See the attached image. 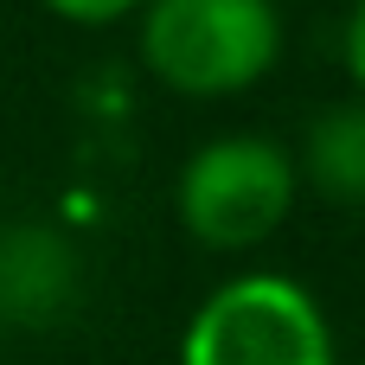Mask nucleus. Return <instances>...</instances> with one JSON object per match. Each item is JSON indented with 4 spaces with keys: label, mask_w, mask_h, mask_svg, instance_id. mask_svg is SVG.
<instances>
[{
    "label": "nucleus",
    "mask_w": 365,
    "mask_h": 365,
    "mask_svg": "<svg viewBox=\"0 0 365 365\" xmlns=\"http://www.w3.org/2000/svg\"><path fill=\"white\" fill-rule=\"evenodd\" d=\"M135 51L167 96L218 103L257 90L282 64L276 0H148Z\"/></svg>",
    "instance_id": "f257e3e1"
},
{
    "label": "nucleus",
    "mask_w": 365,
    "mask_h": 365,
    "mask_svg": "<svg viewBox=\"0 0 365 365\" xmlns=\"http://www.w3.org/2000/svg\"><path fill=\"white\" fill-rule=\"evenodd\" d=\"M180 365H340V346L308 282L282 269H237L186 314Z\"/></svg>",
    "instance_id": "f03ea898"
},
{
    "label": "nucleus",
    "mask_w": 365,
    "mask_h": 365,
    "mask_svg": "<svg viewBox=\"0 0 365 365\" xmlns=\"http://www.w3.org/2000/svg\"><path fill=\"white\" fill-rule=\"evenodd\" d=\"M302 199L295 154L269 135H212L186 154L173 180L180 231L205 250H257L269 244Z\"/></svg>",
    "instance_id": "7ed1b4c3"
},
{
    "label": "nucleus",
    "mask_w": 365,
    "mask_h": 365,
    "mask_svg": "<svg viewBox=\"0 0 365 365\" xmlns=\"http://www.w3.org/2000/svg\"><path fill=\"white\" fill-rule=\"evenodd\" d=\"M77 295V257L71 237L51 225H13L0 231V321L13 327H45L71 308Z\"/></svg>",
    "instance_id": "20e7f679"
},
{
    "label": "nucleus",
    "mask_w": 365,
    "mask_h": 365,
    "mask_svg": "<svg viewBox=\"0 0 365 365\" xmlns=\"http://www.w3.org/2000/svg\"><path fill=\"white\" fill-rule=\"evenodd\" d=\"M295 180L308 192H321L327 205L340 212H359L365 205V103H334L308 122L302 135V154H295Z\"/></svg>",
    "instance_id": "39448f33"
},
{
    "label": "nucleus",
    "mask_w": 365,
    "mask_h": 365,
    "mask_svg": "<svg viewBox=\"0 0 365 365\" xmlns=\"http://www.w3.org/2000/svg\"><path fill=\"white\" fill-rule=\"evenodd\" d=\"M38 6L64 26H115V19H135L148 0H38Z\"/></svg>",
    "instance_id": "423d86ee"
},
{
    "label": "nucleus",
    "mask_w": 365,
    "mask_h": 365,
    "mask_svg": "<svg viewBox=\"0 0 365 365\" xmlns=\"http://www.w3.org/2000/svg\"><path fill=\"white\" fill-rule=\"evenodd\" d=\"M340 64H346V83L365 103V0L346 6V26H340Z\"/></svg>",
    "instance_id": "0eeeda50"
}]
</instances>
